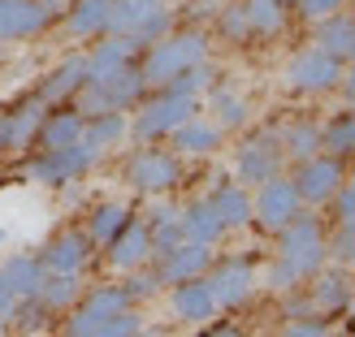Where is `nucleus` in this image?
Returning a JSON list of instances; mask_svg holds the SVG:
<instances>
[{
  "label": "nucleus",
  "mask_w": 355,
  "mask_h": 337,
  "mask_svg": "<svg viewBox=\"0 0 355 337\" xmlns=\"http://www.w3.org/2000/svg\"><path fill=\"white\" fill-rule=\"evenodd\" d=\"M325 238H321V225L312 217H291L282 225V246H277V264L269 273V286H295V281L312 277L316 268L325 264Z\"/></svg>",
  "instance_id": "nucleus-1"
},
{
  "label": "nucleus",
  "mask_w": 355,
  "mask_h": 337,
  "mask_svg": "<svg viewBox=\"0 0 355 337\" xmlns=\"http://www.w3.org/2000/svg\"><path fill=\"white\" fill-rule=\"evenodd\" d=\"M144 91H148V82H144V74H139V65L126 61L117 69H104V74L83 78V86L74 91V113H83V117L121 113V109H130Z\"/></svg>",
  "instance_id": "nucleus-2"
},
{
  "label": "nucleus",
  "mask_w": 355,
  "mask_h": 337,
  "mask_svg": "<svg viewBox=\"0 0 355 337\" xmlns=\"http://www.w3.org/2000/svg\"><path fill=\"white\" fill-rule=\"evenodd\" d=\"M204 52H208V44H204V35H200V30L161 35L156 44H148L139 74H144V82H148V86H165L169 78L182 74V69L200 65V61H204Z\"/></svg>",
  "instance_id": "nucleus-3"
},
{
  "label": "nucleus",
  "mask_w": 355,
  "mask_h": 337,
  "mask_svg": "<svg viewBox=\"0 0 355 337\" xmlns=\"http://www.w3.org/2000/svg\"><path fill=\"white\" fill-rule=\"evenodd\" d=\"M104 35H135L139 44H156L169 35V9L161 0H109V26Z\"/></svg>",
  "instance_id": "nucleus-4"
},
{
  "label": "nucleus",
  "mask_w": 355,
  "mask_h": 337,
  "mask_svg": "<svg viewBox=\"0 0 355 337\" xmlns=\"http://www.w3.org/2000/svg\"><path fill=\"white\" fill-rule=\"evenodd\" d=\"M195 95H182V91H165L156 95V100H148L144 104V113L135 117V138H161V134H173L178 126H182V121H191L195 117Z\"/></svg>",
  "instance_id": "nucleus-5"
},
{
  "label": "nucleus",
  "mask_w": 355,
  "mask_h": 337,
  "mask_svg": "<svg viewBox=\"0 0 355 337\" xmlns=\"http://www.w3.org/2000/svg\"><path fill=\"white\" fill-rule=\"evenodd\" d=\"M96 161H100V152L78 138V143H69V147L44 152L40 161L26 169V177H31V182H44V186H61V182H74V177H78L83 169H92Z\"/></svg>",
  "instance_id": "nucleus-6"
},
{
  "label": "nucleus",
  "mask_w": 355,
  "mask_h": 337,
  "mask_svg": "<svg viewBox=\"0 0 355 337\" xmlns=\"http://www.w3.org/2000/svg\"><path fill=\"white\" fill-rule=\"evenodd\" d=\"M291 182L299 190V203H329L334 190L343 186V156H308V161H299V173Z\"/></svg>",
  "instance_id": "nucleus-7"
},
{
  "label": "nucleus",
  "mask_w": 355,
  "mask_h": 337,
  "mask_svg": "<svg viewBox=\"0 0 355 337\" xmlns=\"http://www.w3.org/2000/svg\"><path fill=\"white\" fill-rule=\"evenodd\" d=\"M338 78H343L338 61H334L329 52H321V48L299 52V57L286 65V86L291 91H329V86H338Z\"/></svg>",
  "instance_id": "nucleus-8"
},
{
  "label": "nucleus",
  "mask_w": 355,
  "mask_h": 337,
  "mask_svg": "<svg viewBox=\"0 0 355 337\" xmlns=\"http://www.w3.org/2000/svg\"><path fill=\"white\" fill-rule=\"evenodd\" d=\"M291 217H299V190H295V182L282 177V173L264 177L260 194H256V221L264 229H282Z\"/></svg>",
  "instance_id": "nucleus-9"
},
{
  "label": "nucleus",
  "mask_w": 355,
  "mask_h": 337,
  "mask_svg": "<svg viewBox=\"0 0 355 337\" xmlns=\"http://www.w3.org/2000/svg\"><path fill=\"white\" fill-rule=\"evenodd\" d=\"M126 182H130L135 190H144V194H161V190H173L178 182H182V173H178V161H173V156L148 147V152H139L135 161L126 165Z\"/></svg>",
  "instance_id": "nucleus-10"
},
{
  "label": "nucleus",
  "mask_w": 355,
  "mask_h": 337,
  "mask_svg": "<svg viewBox=\"0 0 355 337\" xmlns=\"http://www.w3.org/2000/svg\"><path fill=\"white\" fill-rule=\"evenodd\" d=\"M282 143H277V134H256V138H247V143L239 147V177L243 182H264V177H273L282 169Z\"/></svg>",
  "instance_id": "nucleus-11"
},
{
  "label": "nucleus",
  "mask_w": 355,
  "mask_h": 337,
  "mask_svg": "<svg viewBox=\"0 0 355 337\" xmlns=\"http://www.w3.org/2000/svg\"><path fill=\"white\" fill-rule=\"evenodd\" d=\"M204 286H208V294H212V307H239L243 298L252 294L256 273H252V264L230 259V264H221V268L204 281Z\"/></svg>",
  "instance_id": "nucleus-12"
},
{
  "label": "nucleus",
  "mask_w": 355,
  "mask_h": 337,
  "mask_svg": "<svg viewBox=\"0 0 355 337\" xmlns=\"http://www.w3.org/2000/svg\"><path fill=\"white\" fill-rule=\"evenodd\" d=\"M212 264V242H191L182 238L178 246H169L165 251V264H161V281H169V286H178V281H191V277H200L204 268Z\"/></svg>",
  "instance_id": "nucleus-13"
},
{
  "label": "nucleus",
  "mask_w": 355,
  "mask_h": 337,
  "mask_svg": "<svg viewBox=\"0 0 355 337\" xmlns=\"http://www.w3.org/2000/svg\"><path fill=\"white\" fill-rule=\"evenodd\" d=\"M152 255V234H148V225L144 221H126L117 229V234L109 238V264L117 273H130V268H139Z\"/></svg>",
  "instance_id": "nucleus-14"
},
{
  "label": "nucleus",
  "mask_w": 355,
  "mask_h": 337,
  "mask_svg": "<svg viewBox=\"0 0 355 337\" xmlns=\"http://www.w3.org/2000/svg\"><path fill=\"white\" fill-rule=\"evenodd\" d=\"M130 307V294L126 290H96L92 298H87V303L74 311V320H69V337H87L92 329H100L104 320H113L117 311H126Z\"/></svg>",
  "instance_id": "nucleus-15"
},
{
  "label": "nucleus",
  "mask_w": 355,
  "mask_h": 337,
  "mask_svg": "<svg viewBox=\"0 0 355 337\" xmlns=\"http://www.w3.org/2000/svg\"><path fill=\"white\" fill-rule=\"evenodd\" d=\"M48 9L40 0H0V44L5 39H26L48 26Z\"/></svg>",
  "instance_id": "nucleus-16"
},
{
  "label": "nucleus",
  "mask_w": 355,
  "mask_h": 337,
  "mask_svg": "<svg viewBox=\"0 0 355 337\" xmlns=\"http://www.w3.org/2000/svg\"><path fill=\"white\" fill-rule=\"evenodd\" d=\"M44 113H48V104H44L40 95H31V100L17 104L13 113L0 117V130H5V147H31V143H35V130H40V121H44Z\"/></svg>",
  "instance_id": "nucleus-17"
},
{
  "label": "nucleus",
  "mask_w": 355,
  "mask_h": 337,
  "mask_svg": "<svg viewBox=\"0 0 355 337\" xmlns=\"http://www.w3.org/2000/svg\"><path fill=\"white\" fill-rule=\"evenodd\" d=\"M87 246H92V238L78 234V229H65V234H57L48 242V251H44V273H78L83 264H87Z\"/></svg>",
  "instance_id": "nucleus-18"
},
{
  "label": "nucleus",
  "mask_w": 355,
  "mask_h": 337,
  "mask_svg": "<svg viewBox=\"0 0 355 337\" xmlns=\"http://www.w3.org/2000/svg\"><path fill=\"white\" fill-rule=\"evenodd\" d=\"M109 26V0H69L65 5V30L74 39H96Z\"/></svg>",
  "instance_id": "nucleus-19"
},
{
  "label": "nucleus",
  "mask_w": 355,
  "mask_h": 337,
  "mask_svg": "<svg viewBox=\"0 0 355 337\" xmlns=\"http://www.w3.org/2000/svg\"><path fill=\"white\" fill-rule=\"evenodd\" d=\"M83 126H87V117L83 113H44V121H40V130H35V143H40L44 152H52V147H69V143H78L83 138Z\"/></svg>",
  "instance_id": "nucleus-20"
},
{
  "label": "nucleus",
  "mask_w": 355,
  "mask_h": 337,
  "mask_svg": "<svg viewBox=\"0 0 355 337\" xmlns=\"http://www.w3.org/2000/svg\"><path fill=\"white\" fill-rule=\"evenodd\" d=\"M212 294H208V286L204 281H178L173 286V316L178 320H187V325H204V320H212Z\"/></svg>",
  "instance_id": "nucleus-21"
},
{
  "label": "nucleus",
  "mask_w": 355,
  "mask_h": 337,
  "mask_svg": "<svg viewBox=\"0 0 355 337\" xmlns=\"http://www.w3.org/2000/svg\"><path fill=\"white\" fill-rule=\"evenodd\" d=\"M316 48L329 52L334 61H351V52H355V26H351V13H329L321 17V30H316Z\"/></svg>",
  "instance_id": "nucleus-22"
},
{
  "label": "nucleus",
  "mask_w": 355,
  "mask_h": 337,
  "mask_svg": "<svg viewBox=\"0 0 355 337\" xmlns=\"http://www.w3.org/2000/svg\"><path fill=\"white\" fill-rule=\"evenodd\" d=\"M139 52H144V44L135 39V35H109L92 57H87V78L92 74H104V69H117V65H126V61H135Z\"/></svg>",
  "instance_id": "nucleus-23"
},
{
  "label": "nucleus",
  "mask_w": 355,
  "mask_h": 337,
  "mask_svg": "<svg viewBox=\"0 0 355 337\" xmlns=\"http://www.w3.org/2000/svg\"><path fill=\"white\" fill-rule=\"evenodd\" d=\"M83 78H87V57H69V61H61L57 69H52V78L40 86V100H44V104L69 100V95L83 86Z\"/></svg>",
  "instance_id": "nucleus-24"
},
{
  "label": "nucleus",
  "mask_w": 355,
  "mask_h": 337,
  "mask_svg": "<svg viewBox=\"0 0 355 337\" xmlns=\"http://www.w3.org/2000/svg\"><path fill=\"white\" fill-rule=\"evenodd\" d=\"M173 147H178V152H187V156H208V152H217V147H221V126L191 117V121H182V126L173 130Z\"/></svg>",
  "instance_id": "nucleus-25"
},
{
  "label": "nucleus",
  "mask_w": 355,
  "mask_h": 337,
  "mask_svg": "<svg viewBox=\"0 0 355 337\" xmlns=\"http://www.w3.org/2000/svg\"><path fill=\"white\" fill-rule=\"evenodd\" d=\"M0 277H5L13 298H35V290H40V281H44V264L31 259V255H13V259L0 264Z\"/></svg>",
  "instance_id": "nucleus-26"
},
{
  "label": "nucleus",
  "mask_w": 355,
  "mask_h": 337,
  "mask_svg": "<svg viewBox=\"0 0 355 337\" xmlns=\"http://www.w3.org/2000/svg\"><path fill=\"white\" fill-rule=\"evenodd\" d=\"M208 208L217 212L221 229H243L247 221H252V199H247L239 186H217L208 194Z\"/></svg>",
  "instance_id": "nucleus-27"
},
{
  "label": "nucleus",
  "mask_w": 355,
  "mask_h": 337,
  "mask_svg": "<svg viewBox=\"0 0 355 337\" xmlns=\"http://www.w3.org/2000/svg\"><path fill=\"white\" fill-rule=\"evenodd\" d=\"M178 221H182V238H191V242H217L225 234L221 221H217V212L208 208V199L182 208V212H178Z\"/></svg>",
  "instance_id": "nucleus-28"
},
{
  "label": "nucleus",
  "mask_w": 355,
  "mask_h": 337,
  "mask_svg": "<svg viewBox=\"0 0 355 337\" xmlns=\"http://www.w3.org/2000/svg\"><path fill=\"white\" fill-rule=\"evenodd\" d=\"M282 143V156H291V161H308V156L321 152V126H312V121H295L277 134Z\"/></svg>",
  "instance_id": "nucleus-29"
},
{
  "label": "nucleus",
  "mask_w": 355,
  "mask_h": 337,
  "mask_svg": "<svg viewBox=\"0 0 355 337\" xmlns=\"http://www.w3.org/2000/svg\"><path fill=\"white\" fill-rule=\"evenodd\" d=\"M243 22H247V35H273L286 22V9L282 0H243Z\"/></svg>",
  "instance_id": "nucleus-30"
},
{
  "label": "nucleus",
  "mask_w": 355,
  "mask_h": 337,
  "mask_svg": "<svg viewBox=\"0 0 355 337\" xmlns=\"http://www.w3.org/2000/svg\"><path fill=\"white\" fill-rule=\"evenodd\" d=\"M121 134H126V117L121 113H100V117H87L83 126V143H92L96 152L121 143Z\"/></svg>",
  "instance_id": "nucleus-31"
},
{
  "label": "nucleus",
  "mask_w": 355,
  "mask_h": 337,
  "mask_svg": "<svg viewBox=\"0 0 355 337\" xmlns=\"http://www.w3.org/2000/svg\"><path fill=\"white\" fill-rule=\"evenodd\" d=\"M208 109L217 113V126L230 130V126H243V117H247V104L243 95H234L230 86H208Z\"/></svg>",
  "instance_id": "nucleus-32"
},
{
  "label": "nucleus",
  "mask_w": 355,
  "mask_h": 337,
  "mask_svg": "<svg viewBox=\"0 0 355 337\" xmlns=\"http://www.w3.org/2000/svg\"><path fill=\"white\" fill-rule=\"evenodd\" d=\"M321 147L329 152V156H351V147H355V117L351 113H338L329 121V126L321 130Z\"/></svg>",
  "instance_id": "nucleus-33"
},
{
  "label": "nucleus",
  "mask_w": 355,
  "mask_h": 337,
  "mask_svg": "<svg viewBox=\"0 0 355 337\" xmlns=\"http://www.w3.org/2000/svg\"><path fill=\"white\" fill-rule=\"evenodd\" d=\"M35 294H40L48 307H65L69 298L78 294V281H74V273H44V281H40Z\"/></svg>",
  "instance_id": "nucleus-34"
},
{
  "label": "nucleus",
  "mask_w": 355,
  "mask_h": 337,
  "mask_svg": "<svg viewBox=\"0 0 355 337\" xmlns=\"http://www.w3.org/2000/svg\"><path fill=\"white\" fill-rule=\"evenodd\" d=\"M126 221H130V208H126V203H104V208H96V217H92V234H87V238L109 242Z\"/></svg>",
  "instance_id": "nucleus-35"
},
{
  "label": "nucleus",
  "mask_w": 355,
  "mask_h": 337,
  "mask_svg": "<svg viewBox=\"0 0 355 337\" xmlns=\"http://www.w3.org/2000/svg\"><path fill=\"white\" fill-rule=\"evenodd\" d=\"M312 307L316 311H338L347 307V281L343 277H325V281H316V290H312Z\"/></svg>",
  "instance_id": "nucleus-36"
},
{
  "label": "nucleus",
  "mask_w": 355,
  "mask_h": 337,
  "mask_svg": "<svg viewBox=\"0 0 355 337\" xmlns=\"http://www.w3.org/2000/svg\"><path fill=\"white\" fill-rule=\"evenodd\" d=\"M165 86H169V91H182V95H195V100H200V91H208V86H212V69L200 61V65L182 69L178 78H169Z\"/></svg>",
  "instance_id": "nucleus-37"
},
{
  "label": "nucleus",
  "mask_w": 355,
  "mask_h": 337,
  "mask_svg": "<svg viewBox=\"0 0 355 337\" xmlns=\"http://www.w3.org/2000/svg\"><path fill=\"white\" fill-rule=\"evenodd\" d=\"M139 325H144V320H139L135 311H117L113 320H104L100 329H92V333H87V337H130V333H135Z\"/></svg>",
  "instance_id": "nucleus-38"
},
{
  "label": "nucleus",
  "mask_w": 355,
  "mask_h": 337,
  "mask_svg": "<svg viewBox=\"0 0 355 337\" xmlns=\"http://www.w3.org/2000/svg\"><path fill=\"white\" fill-rule=\"evenodd\" d=\"M295 5H299V13H304V17H312V22H321V17H329V13L347 9V0H295Z\"/></svg>",
  "instance_id": "nucleus-39"
},
{
  "label": "nucleus",
  "mask_w": 355,
  "mask_h": 337,
  "mask_svg": "<svg viewBox=\"0 0 355 337\" xmlns=\"http://www.w3.org/2000/svg\"><path fill=\"white\" fill-rule=\"evenodd\" d=\"M334 199H338V221H355V190L347 182L334 190Z\"/></svg>",
  "instance_id": "nucleus-40"
},
{
  "label": "nucleus",
  "mask_w": 355,
  "mask_h": 337,
  "mask_svg": "<svg viewBox=\"0 0 355 337\" xmlns=\"http://www.w3.org/2000/svg\"><path fill=\"white\" fill-rule=\"evenodd\" d=\"M282 337H325V325L321 320H295Z\"/></svg>",
  "instance_id": "nucleus-41"
},
{
  "label": "nucleus",
  "mask_w": 355,
  "mask_h": 337,
  "mask_svg": "<svg viewBox=\"0 0 355 337\" xmlns=\"http://www.w3.org/2000/svg\"><path fill=\"white\" fill-rule=\"evenodd\" d=\"M221 26H225V35H234V39H243L247 35V22H243V9L234 5V9H225V17H221Z\"/></svg>",
  "instance_id": "nucleus-42"
},
{
  "label": "nucleus",
  "mask_w": 355,
  "mask_h": 337,
  "mask_svg": "<svg viewBox=\"0 0 355 337\" xmlns=\"http://www.w3.org/2000/svg\"><path fill=\"white\" fill-rule=\"evenodd\" d=\"M156 286H161V277H156V273H152V277H135L126 294H130V298H148V294H156Z\"/></svg>",
  "instance_id": "nucleus-43"
},
{
  "label": "nucleus",
  "mask_w": 355,
  "mask_h": 337,
  "mask_svg": "<svg viewBox=\"0 0 355 337\" xmlns=\"http://www.w3.org/2000/svg\"><path fill=\"white\" fill-rule=\"evenodd\" d=\"M334 255H338V259H351V221L338 225V238H334Z\"/></svg>",
  "instance_id": "nucleus-44"
},
{
  "label": "nucleus",
  "mask_w": 355,
  "mask_h": 337,
  "mask_svg": "<svg viewBox=\"0 0 355 337\" xmlns=\"http://www.w3.org/2000/svg\"><path fill=\"white\" fill-rule=\"evenodd\" d=\"M17 307V298L9 294V286H5V277H0V316H5V311H13Z\"/></svg>",
  "instance_id": "nucleus-45"
},
{
  "label": "nucleus",
  "mask_w": 355,
  "mask_h": 337,
  "mask_svg": "<svg viewBox=\"0 0 355 337\" xmlns=\"http://www.w3.org/2000/svg\"><path fill=\"white\" fill-rule=\"evenodd\" d=\"M204 337H243L239 329H230V325H217V329H208Z\"/></svg>",
  "instance_id": "nucleus-46"
},
{
  "label": "nucleus",
  "mask_w": 355,
  "mask_h": 337,
  "mask_svg": "<svg viewBox=\"0 0 355 337\" xmlns=\"http://www.w3.org/2000/svg\"><path fill=\"white\" fill-rule=\"evenodd\" d=\"M40 5H44V9H48V13H61V9H65V5H69V0H40Z\"/></svg>",
  "instance_id": "nucleus-47"
},
{
  "label": "nucleus",
  "mask_w": 355,
  "mask_h": 337,
  "mask_svg": "<svg viewBox=\"0 0 355 337\" xmlns=\"http://www.w3.org/2000/svg\"><path fill=\"white\" fill-rule=\"evenodd\" d=\"M130 337H161V333H152V329H144V325H139V329H135Z\"/></svg>",
  "instance_id": "nucleus-48"
},
{
  "label": "nucleus",
  "mask_w": 355,
  "mask_h": 337,
  "mask_svg": "<svg viewBox=\"0 0 355 337\" xmlns=\"http://www.w3.org/2000/svg\"><path fill=\"white\" fill-rule=\"evenodd\" d=\"M0 152H5V130H0Z\"/></svg>",
  "instance_id": "nucleus-49"
},
{
  "label": "nucleus",
  "mask_w": 355,
  "mask_h": 337,
  "mask_svg": "<svg viewBox=\"0 0 355 337\" xmlns=\"http://www.w3.org/2000/svg\"><path fill=\"white\" fill-rule=\"evenodd\" d=\"M0 337H5V333H0Z\"/></svg>",
  "instance_id": "nucleus-50"
},
{
  "label": "nucleus",
  "mask_w": 355,
  "mask_h": 337,
  "mask_svg": "<svg viewBox=\"0 0 355 337\" xmlns=\"http://www.w3.org/2000/svg\"><path fill=\"white\" fill-rule=\"evenodd\" d=\"M325 337H329V333H325Z\"/></svg>",
  "instance_id": "nucleus-51"
}]
</instances>
